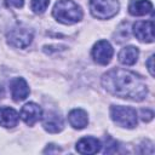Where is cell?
Masks as SVG:
<instances>
[{
	"instance_id": "5",
	"label": "cell",
	"mask_w": 155,
	"mask_h": 155,
	"mask_svg": "<svg viewBox=\"0 0 155 155\" xmlns=\"http://www.w3.org/2000/svg\"><path fill=\"white\" fill-rule=\"evenodd\" d=\"M33 36H34V33L31 29L19 25V27L12 28L7 33L6 39L10 46L16 47V48H25L30 45Z\"/></svg>"
},
{
	"instance_id": "6",
	"label": "cell",
	"mask_w": 155,
	"mask_h": 155,
	"mask_svg": "<svg viewBox=\"0 0 155 155\" xmlns=\"http://www.w3.org/2000/svg\"><path fill=\"white\" fill-rule=\"evenodd\" d=\"M91 53H92V58L96 63H98L101 65H107L108 63H110V61L113 58L114 50L109 41L99 40L93 45Z\"/></svg>"
},
{
	"instance_id": "8",
	"label": "cell",
	"mask_w": 155,
	"mask_h": 155,
	"mask_svg": "<svg viewBox=\"0 0 155 155\" xmlns=\"http://www.w3.org/2000/svg\"><path fill=\"white\" fill-rule=\"evenodd\" d=\"M21 117L22 120L28 125V126H33L35 125L39 120H41L42 117V109L33 102H29L27 104H24L21 109Z\"/></svg>"
},
{
	"instance_id": "14",
	"label": "cell",
	"mask_w": 155,
	"mask_h": 155,
	"mask_svg": "<svg viewBox=\"0 0 155 155\" xmlns=\"http://www.w3.org/2000/svg\"><path fill=\"white\" fill-rule=\"evenodd\" d=\"M68 121L70 126H73L76 130H82L88 124V116L87 113L82 109H73L68 114Z\"/></svg>"
},
{
	"instance_id": "12",
	"label": "cell",
	"mask_w": 155,
	"mask_h": 155,
	"mask_svg": "<svg viewBox=\"0 0 155 155\" xmlns=\"http://www.w3.org/2000/svg\"><path fill=\"white\" fill-rule=\"evenodd\" d=\"M19 120L18 113L10 107H1L0 108V126L6 128H12L17 126Z\"/></svg>"
},
{
	"instance_id": "16",
	"label": "cell",
	"mask_w": 155,
	"mask_h": 155,
	"mask_svg": "<svg viewBox=\"0 0 155 155\" xmlns=\"http://www.w3.org/2000/svg\"><path fill=\"white\" fill-rule=\"evenodd\" d=\"M48 4H50V0H31L30 1V7H31L34 13L41 15L46 11Z\"/></svg>"
},
{
	"instance_id": "20",
	"label": "cell",
	"mask_w": 155,
	"mask_h": 155,
	"mask_svg": "<svg viewBox=\"0 0 155 155\" xmlns=\"http://www.w3.org/2000/svg\"><path fill=\"white\" fill-rule=\"evenodd\" d=\"M153 61H154V56H150L149 57V59L147 61V67H148V70H149V73H150V75L151 76H154V67H153Z\"/></svg>"
},
{
	"instance_id": "10",
	"label": "cell",
	"mask_w": 155,
	"mask_h": 155,
	"mask_svg": "<svg viewBox=\"0 0 155 155\" xmlns=\"http://www.w3.org/2000/svg\"><path fill=\"white\" fill-rule=\"evenodd\" d=\"M42 126L50 133H58L63 130L64 124H63V119L59 116V114H57L54 111H48L44 116Z\"/></svg>"
},
{
	"instance_id": "2",
	"label": "cell",
	"mask_w": 155,
	"mask_h": 155,
	"mask_svg": "<svg viewBox=\"0 0 155 155\" xmlns=\"http://www.w3.org/2000/svg\"><path fill=\"white\" fill-rule=\"evenodd\" d=\"M52 16L63 24H74L81 21L82 10L73 0H58L52 10Z\"/></svg>"
},
{
	"instance_id": "7",
	"label": "cell",
	"mask_w": 155,
	"mask_h": 155,
	"mask_svg": "<svg viewBox=\"0 0 155 155\" xmlns=\"http://www.w3.org/2000/svg\"><path fill=\"white\" fill-rule=\"evenodd\" d=\"M133 34L142 42L154 41V22L153 21H138L133 24Z\"/></svg>"
},
{
	"instance_id": "19",
	"label": "cell",
	"mask_w": 155,
	"mask_h": 155,
	"mask_svg": "<svg viewBox=\"0 0 155 155\" xmlns=\"http://www.w3.org/2000/svg\"><path fill=\"white\" fill-rule=\"evenodd\" d=\"M5 4L7 7H16L22 8L24 5V0H5Z\"/></svg>"
},
{
	"instance_id": "17",
	"label": "cell",
	"mask_w": 155,
	"mask_h": 155,
	"mask_svg": "<svg viewBox=\"0 0 155 155\" xmlns=\"http://www.w3.org/2000/svg\"><path fill=\"white\" fill-rule=\"evenodd\" d=\"M115 151H117V143L113 138L107 137L105 138V150H104V153L107 154V153H115Z\"/></svg>"
},
{
	"instance_id": "9",
	"label": "cell",
	"mask_w": 155,
	"mask_h": 155,
	"mask_svg": "<svg viewBox=\"0 0 155 155\" xmlns=\"http://www.w3.org/2000/svg\"><path fill=\"white\" fill-rule=\"evenodd\" d=\"M10 91L15 102L24 101L30 92L29 86L23 78H13L10 81Z\"/></svg>"
},
{
	"instance_id": "4",
	"label": "cell",
	"mask_w": 155,
	"mask_h": 155,
	"mask_svg": "<svg viewBox=\"0 0 155 155\" xmlns=\"http://www.w3.org/2000/svg\"><path fill=\"white\" fill-rule=\"evenodd\" d=\"M119 0H90V11L94 18L109 19L119 12Z\"/></svg>"
},
{
	"instance_id": "3",
	"label": "cell",
	"mask_w": 155,
	"mask_h": 155,
	"mask_svg": "<svg viewBox=\"0 0 155 155\" xmlns=\"http://www.w3.org/2000/svg\"><path fill=\"white\" fill-rule=\"evenodd\" d=\"M110 117L120 127L133 128L137 126V111L131 107L111 105Z\"/></svg>"
},
{
	"instance_id": "18",
	"label": "cell",
	"mask_w": 155,
	"mask_h": 155,
	"mask_svg": "<svg viewBox=\"0 0 155 155\" xmlns=\"http://www.w3.org/2000/svg\"><path fill=\"white\" fill-rule=\"evenodd\" d=\"M140 117H142L143 121L148 122V121L153 120V117H154V113H153L151 110H149V109H142V110H140Z\"/></svg>"
},
{
	"instance_id": "15",
	"label": "cell",
	"mask_w": 155,
	"mask_h": 155,
	"mask_svg": "<svg viewBox=\"0 0 155 155\" xmlns=\"http://www.w3.org/2000/svg\"><path fill=\"white\" fill-rule=\"evenodd\" d=\"M139 56V50L136 46H126L119 52V62L124 65H133Z\"/></svg>"
},
{
	"instance_id": "1",
	"label": "cell",
	"mask_w": 155,
	"mask_h": 155,
	"mask_svg": "<svg viewBox=\"0 0 155 155\" xmlns=\"http://www.w3.org/2000/svg\"><path fill=\"white\" fill-rule=\"evenodd\" d=\"M103 87L113 96L134 102L143 101L148 94V86L144 79L134 71L113 68L102 76Z\"/></svg>"
},
{
	"instance_id": "11",
	"label": "cell",
	"mask_w": 155,
	"mask_h": 155,
	"mask_svg": "<svg viewBox=\"0 0 155 155\" xmlns=\"http://www.w3.org/2000/svg\"><path fill=\"white\" fill-rule=\"evenodd\" d=\"M102 144L94 137H84L76 143V151L80 154H96L101 150Z\"/></svg>"
},
{
	"instance_id": "13",
	"label": "cell",
	"mask_w": 155,
	"mask_h": 155,
	"mask_svg": "<svg viewBox=\"0 0 155 155\" xmlns=\"http://www.w3.org/2000/svg\"><path fill=\"white\" fill-rule=\"evenodd\" d=\"M128 12L132 16H144L153 12V4L149 0H131Z\"/></svg>"
}]
</instances>
